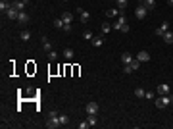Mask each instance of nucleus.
Here are the masks:
<instances>
[{
    "label": "nucleus",
    "instance_id": "nucleus-1",
    "mask_svg": "<svg viewBox=\"0 0 173 129\" xmlns=\"http://www.w3.org/2000/svg\"><path fill=\"white\" fill-rule=\"evenodd\" d=\"M156 108H160V110H163V108H167L169 104H173V95H163V96H156Z\"/></svg>",
    "mask_w": 173,
    "mask_h": 129
},
{
    "label": "nucleus",
    "instance_id": "nucleus-2",
    "mask_svg": "<svg viewBox=\"0 0 173 129\" xmlns=\"http://www.w3.org/2000/svg\"><path fill=\"white\" fill-rule=\"evenodd\" d=\"M58 116H60V114H58L56 110H52V112H50V116H48V122H46V127H48V129H56V127H60V125H62V123H60V118H58Z\"/></svg>",
    "mask_w": 173,
    "mask_h": 129
},
{
    "label": "nucleus",
    "instance_id": "nucleus-3",
    "mask_svg": "<svg viewBox=\"0 0 173 129\" xmlns=\"http://www.w3.org/2000/svg\"><path fill=\"white\" fill-rule=\"evenodd\" d=\"M135 15H137V19H144L148 15V10L142 6V4H139V6L135 8Z\"/></svg>",
    "mask_w": 173,
    "mask_h": 129
},
{
    "label": "nucleus",
    "instance_id": "nucleus-4",
    "mask_svg": "<svg viewBox=\"0 0 173 129\" xmlns=\"http://www.w3.org/2000/svg\"><path fill=\"white\" fill-rule=\"evenodd\" d=\"M27 2H29V0H14V2H10V4H12V8H15L18 12H25Z\"/></svg>",
    "mask_w": 173,
    "mask_h": 129
},
{
    "label": "nucleus",
    "instance_id": "nucleus-5",
    "mask_svg": "<svg viewBox=\"0 0 173 129\" xmlns=\"http://www.w3.org/2000/svg\"><path fill=\"white\" fill-rule=\"evenodd\" d=\"M40 43H43V50L46 52H50V50H54V48H52V44H50V41H48V37L46 35H40Z\"/></svg>",
    "mask_w": 173,
    "mask_h": 129
},
{
    "label": "nucleus",
    "instance_id": "nucleus-6",
    "mask_svg": "<svg viewBox=\"0 0 173 129\" xmlns=\"http://www.w3.org/2000/svg\"><path fill=\"white\" fill-rule=\"evenodd\" d=\"M77 14H79V18H81V23H86V21H89V19H90V14H89V12H86V10H83V8H77Z\"/></svg>",
    "mask_w": 173,
    "mask_h": 129
},
{
    "label": "nucleus",
    "instance_id": "nucleus-7",
    "mask_svg": "<svg viewBox=\"0 0 173 129\" xmlns=\"http://www.w3.org/2000/svg\"><path fill=\"white\" fill-rule=\"evenodd\" d=\"M166 31H169V21H163L162 25L156 29V35H158V37H163V35H166Z\"/></svg>",
    "mask_w": 173,
    "mask_h": 129
},
{
    "label": "nucleus",
    "instance_id": "nucleus-8",
    "mask_svg": "<svg viewBox=\"0 0 173 129\" xmlns=\"http://www.w3.org/2000/svg\"><path fill=\"white\" fill-rule=\"evenodd\" d=\"M156 92H158L160 96H163V95H169L171 89H169V85H167V83H162V85H158V91H156Z\"/></svg>",
    "mask_w": 173,
    "mask_h": 129
},
{
    "label": "nucleus",
    "instance_id": "nucleus-9",
    "mask_svg": "<svg viewBox=\"0 0 173 129\" xmlns=\"http://www.w3.org/2000/svg\"><path fill=\"white\" fill-rule=\"evenodd\" d=\"M85 110H86V114H98V104L96 102H86Z\"/></svg>",
    "mask_w": 173,
    "mask_h": 129
},
{
    "label": "nucleus",
    "instance_id": "nucleus-10",
    "mask_svg": "<svg viewBox=\"0 0 173 129\" xmlns=\"http://www.w3.org/2000/svg\"><path fill=\"white\" fill-rule=\"evenodd\" d=\"M4 15H6V18H8V19H18V15H19V12H18V10H15V8H12V6H10V10H6V12H4Z\"/></svg>",
    "mask_w": 173,
    "mask_h": 129
},
{
    "label": "nucleus",
    "instance_id": "nucleus-11",
    "mask_svg": "<svg viewBox=\"0 0 173 129\" xmlns=\"http://www.w3.org/2000/svg\"><path fill=\"white\" fill-rule=\"evenodd\" d=\"M137 60H139V62H150V54H148L146 50H139Z\"/></svg>",
    "mask_w": 173,
    "mask_h": 129
},
{
    "label": "nucleus",
    "instance_id": "nucleus-12",
    "mask_svg": "<svg viewBox=\"0 0 173 129\" xmlns=\"http://www.w3.org/2000/svg\"><path fill=\"white\" fill-rule=\"evenodd\" d=\"M18 21H19V23H23V25H25V23H29V14H27V12H19Z\"/></svg>",
    "mask_w": 173,
    "mask_h": 129
},
{
    "label": "nucleus",
    "instance_id": "nucleus-13",
    "mask_svg": "<svg viewBox=\"0 0 173 129\" xmlns=\"http://www.w3.org/2000/svg\"><path fill=\"white\" fill-rule=\"evenodd\" d=\"M142 6L146 8L148 12H152V10L156 8V0H144V2H142Z\"/></svg>",
    "mask_w": 173,
    "mask_h": 129
},
{
    "label": "nucleus",
    "instance_id": "nucleus-14",
    "mask_svg": "<svg viewBox=\"0 0 173 129\" xmlns=\"http://www.w3.org/2000/svg\"><path fill=\"white\" fill-rule=\"evenodd\" d=\"M62 19H64V23H73V14L71 12H64V14H62Z\"/></svg>",
    "mask_w": 173,
    "mask_h": 129
},
{
    "label": "nucleus",
    "instance_id": "nucleus-15",
    "mask_svg": "<svg viewBox=\"0 0 173 129\" xmlns=\"http://www.w3.org/2000/svg\"><path fill=\"white\" fill-rule=\"evenodd\" d=\"M133 60H135V58L129 54V52H123V54H121V62H123V64H131Z\"/></svg>",
    "mask_w": 173,
    "mask_h": 129
},
{
    "label": "nucleus",
    "instance_id": "nucleus-16",
    "mask_svg": "<svg viewBox=\"0 0 173 129\" xmlns=\"http://www.w3.org/2000/svg\"><path fill=\"white\" fill-rule=\"evenodd\" d=\"M19 39H21V41H29V39H31V31H27V29H23V31H19Z\"/></svg>",
    "mask_w": 173,
    "mask_h": 129
},
{
    "label": "nucleus",
    "instance_id": "nucleus-17",
    "mask_svg": "<svg viewBox=\"0 0 173 129\" xmlns=\"http://www.w3.org/2000/svg\"><path fill=\"white\" fill-rule=\"evenodd\" d=\"M73 56H75L73 48H64V58L65 60H73Z\"/></svg>",
    "mask_w": 173,
    "mask_h": 129
},
{
    "label": "nucleus",
    "instance_id": "nucleus-18",
    "mask_svg": "<svg viewBox=\"0 0 173 129\" xmlns=\"http://www.w3.org/2000/svg\"><path fill=\"white\" fill-rule=\"evenodd\" d=\"M106 18H119V8H117V10H115V8L106 10Z\"/></svg>",
    "mask_w": 173,
    "mask_h": 129
},
{
    "label": "nucleus",
    "instance_id": "nucleus-19",
    "mask_svg": "<svg viewBox=\"0 0 173 129\" xmlns=\"http://www.w3.org/2000/svg\"><path fill=\"white\" fill-rule=\"evenodd\" d=\"M163 43H167V44H171L173 43V31H166V35H163Z\"/></svg>",
    "mask_w": 173,
    "mask_h": 129
},
{
    "label": "nucleus",
    "instance_id": "nucleus-20",
    "mask_svg": "<svg viewBox=\"0 0 173 129\" xmlns=\"http://www.w3.org/2000/svg\"><path fill=\"white\" fill-rule=\"evenodd\" d=\"M100 31H102V35H108L110 31H112V25H110L108 21H104V23H102V27H100Z\"/></svg>",
    "mask_w": 173,
    "mask_h": 129
},
{
    "label": "nucleus",
    "instance_id": "nucleus-21",
    "mask_svg": "<svg viewBox=\"0 0 173 129\" xmlns=\"http://www.w3.org/2000/svg\"><path fill=\"white\" fill-rule=\"evenodd\" d=\"M90 44H92V46H102V44H104V39H102V37H92Z\"/></svg>",
    "mask_w": 173,
    "mask_h": 129
},
{
    "label": "nucleus",
    "instance_id": "nucleus-22",
    "mask_svg": "<svg viewBox=\"0 0 173 129\" xmlns=\"http://www.w3.org/2000/svg\"><path fill=\"white\" fill-rule=\"evenodd\" d=\"M115 4H117V8H119V10H125V8H127V4H129V0H115Z\"/></svg>",
    "mask_w": 173,
    "mask_h": 129
},
{
    "label": "nucleus",
    "instance_id": "nucleus-23",
    "mask_svg": "<svg viewBox=\"0 0 173 129\" xmlns=\"http://www.w3.org/2000/svg\"><path fill=\"white\" fill-rule=\"evenodd\" d=\"M54 27H56V29H64V19H62V18H56L54 19Z\"/></svg>",
    "mask_w": 173,
    "mask_h": 129
},
{
    "label": "nucleus",
    "instance_id": "nucleus-24",
    "mask_svg": "<svg viewBox=\"0 0 173 129\" xmlns=\"http://www.w3.org/2000/svg\"><path fill=\"white\" fill-rule=\"evenodd\" d=\"M144 95H146V91H142L141 87L135 89V96H137V98H144Z\"/></svg>",
    "mask_w": 173,
    "mask_h": 129
},
{
    "label": "nucleus",
    "instance_id": "nucleus-25",
    "mask_svg": "<svg viewBox=\"0 0 173 129\" xmlns=\"http://www.w3.org/2000/svg\"><path fill=\"white\" fill-rule=\"evenodd\" d=\"M48 60H50V62H56V60H58V52L50 50V52H48Z\"/></svg>",
    "mask_w": 173,
    "mask_h": 129
},
{
    "label": "nucleus",
    "instance_id": "nucleus-26",
    "mask_svg": "<svg viewBox=\"0 0 173 129\" xmlns=\"http://www.w3.org/2000/svg\"><path fill=\"white\" fill-rule=\"evenodd\" d=\"M129 66H131V67H133V71H137V70H139V66H141V62H139V60H137V58H135V60H133V62H131V64H129Z\"/></svg>",
    "mask_w": 173,
    "mask_h": 129
},
{
    "label": "nucleus",
    "instance_id": "nucleus-27",
    "mask_svg": "<svg viewBox=\"0 0 173 129\" xmlns=\"http://www.w3.org/2000/svg\"><path fill=\"white\" fill-rule=\"evenodd\" d=\"M58 118H60V123H62V125H65V123L69 122V118H67V116H65V114H60V116H58Z\"/></svg>",
    "mask_w": 173,
    "mask_h": 129
},
{
    "label": "nucleus",
    "instance_id": "nucleus-28",
    "mask_svg": "<svg viewBox=\"0 0 173 129\" xmlns=\"http://www.w3.org/2000/svg\"><path fill=\"white\" fill-rule=\"evenodd\" d=\"M123 73H127V75H129V73H133V67H131L129 64H123Z\"/></svg>",
    "mask_w": 173,
    "mask_h": 129
},
{
    "label": "nucleus",
    "instance_id": "nucleus-29",
    "mask_svg": "<svg viewBox=\"0 0 173 129\" xmlns=\"http://www.w3.org/2000/svg\"><path fill=\"white\" fill-rule=\"evenodd\" d=\"M83 37L86 39V41H92V37H94V35H92V31H85V33H83Z\"/></svg>",
    "mask_w": 173,
    "mask_h": 129
},
{
    "label": "nucleus",
    "instance_id": "nucleus-30",
    "mask_svg": "<svg viewBox=\"0 0 173 129\" xmlns=\"http://www.w3.org/2000/svg\"><path fill=\"white\" fill-rule=\"evenodd\" d=\"M64 31H65V33H71V31H73V25H71V23H64Z\"/></svg>",
    "mask_w": 173,
    "mask_h": 129
},
{
    "label": "nucleus",
    "instance_id": "nucleus-31",
    "mask_svg": "<svg viewBox=\"0 0 173 129\" xmlns=\"http://www.w3.org/2000/svg\"><path fill=\"white\" fill-rule=\"evenodd\" d=\"M144 98H146V100H154V98H156V95H154V92H150V91H146Z\"/></svg>",
    "mask_w": 173,
    "mask_h": 129
},
{
    "label": "nucleus",
    "instance_id": "nucleus-32",
    "mask_svg": "<svg viewBox=\"0 0 173 129\" xmlns=\"http://www.w3.org/2000/svg\"><path fill=\"white\" fill-rule=\"evenodd\" d=\"M119 31H121V33H129V23H125V25H121V29H119Z\"/></svg>",
    "mask_w": 173,
    "mask_h": 129
},
{
    "label": "nucleus",
    "instance_id": "nucleus-33",
    "mask_svg": "<svg viewBox=\"0 0 173 129\" xmlns=\"http://www.w3.org/2000/svg\"><path fill=\"white\" fill-rule=\"evenodd\" d=\"M77 127H79V129H86V127H90V125H89V122H81Z\"/></svg>",
    "mask_w": 173,
    "mask_h": 129
},
{
    "label": "nucleus",
    "instance_id": "nucleus-34",
    "mask_svg": "<svg viewBox=\"0 0 173 129\" xmlns=\"http://www.w3.org/2000/svg\"><path fill=\"white\" fill-rule=\"evenodd\" d=\"M167 4H169V6H173V0H167Z\"/></svg>",
    "mask_w": 173,
    "mask_h": 129
},
{
    "label": "nucleus",
    "instance_id": "nucleus-35",
    "mask_svg": "<svg viewBox=\"0 0 173 129\" xmlns=\"http://www.w3.org/2000/svg\"><path fill=\"white\" fill-rule=\"evenodd\" d=\"M142 2H144V0H139V4H142Z\"/></svg>",
    "mask_w": 173,
    "mask_h": 129
},
{
    "label": "nucleus",
    "instance_id": "nucleus-36",
    "mask_svg": "<svg viewBox=\"0 0 173 129\" xmlns=\"http://www.w3.org/2000/svg\"><path fill=\"white\" fill-rule=\"evenodd\" d=\"M0 2H8V0H0Z\"/></svg>",
    "mask_w": 173,
    "mask_h": 129
},
{
    "label": "nucleus",
    "instance_id": "nucleus-37",
    "mask_svg": "<svg viewBox=\"0 0 173 129\" xmlns=\"http://www.w3.org/2000/svg\"><path fill=\"white\" fill-rule=\"evenodd\" d=\"M64 2H67V0H64Z\"/></svg>",
    "mask_w": 173,
    "mask_h": 129
}]
</instances>
